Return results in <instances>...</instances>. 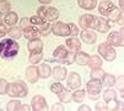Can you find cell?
<instances>
[{"label":"cell","mask_w":124,"mask_h":111,"mask_svg":"<svg viewBox=\"0 0 124 111\" xmlns=\"http://www.w3.org/2000/svg\"><path fill=\"white\" fill-rule=\"evenodd\" d=\"M20 51V45L14 38H4L0 42V57L3 59H11L16 57Z\"/></svg>","instance_id":"cell-1"},{"label":"cell","mask_w":124,"mask_h":111,"mask_svg":"<svg viewBox=\"0 0 124 111\" xmlns=\"http://www.w3.org/2000/svg\"><path fill=\"white\" fill-rule=\"evenodd\" d=\"M52 32L55 36H62V37H68V36H78L79 32V27L75 24H65L62 21L55 22L52 26Z\"/></svg>","instance_id":"cell-2"},{"label":"cell","mask_w":124,"mask_h":111,"mask_svg":"<svg viewBox=\"0 0 124 111\" xmlns=\"http://www.w3.org/2000/svg\"><path fill=\"white\" fill-rule=\"evenodd\" d=\"M28 88L27 84L22 80L15 82V83H8L6 85V94L12 98H25L27 96Z\"/></svg>","instance_id":"cell-3"},{"label":"cell","mask_w":124,"mask_h":111,"mask_svg":"<svg viewBox=\"0 0 124 111\" xmlns=\"http://www.w3.org/2000/svg\"><path fill=\"white\" fill-rule=\"evenodd\" d=\"M38 16H41L42 18H44L46 21H54L59 17V10L55 8H52L48 5H42L41 8H38L37 10Z\"/></svg>","instance_id":"cell-4"},{"label":"cell","mask_w":124,"mask_h":111,"mask_svg":"<svg viewBox=\"0 0 124 111\" xmlns=\"http://www.w3.org/2000/svg\"><path fill=\"white\" fill-rule=\"evenodd\" d=\"M98 53L101 54L102 58H104L106 61H108V62L114 61L116 57H117V52H116L114 47L111 46L108 42L100 43V46H98Z\"/></svg>","instance_id":"cell-5"},{"label":"cell","mask_w":124,"mask_h":111,"mask_svg":"<svg viewBox=\"0 0 124 111\" xmlns=\"http://www.w3.org/2000/svg\"><path fill=\"white\" fill-rule=\"evenodd\" d=\"M86 89H87V92H88V96L92 100H97L100 98V92H101V89H102L101 79L88 80L87 84H86Z\"/></svg>","instance_id":"cell-6"},{"label":"cell","mask_w":124,"mask_h":111,"mask_svg":"<svg viewBox=\"0 0 124 111\" xmlns=\"http://www.w3.org/2000/svg\"><path fill=\"white\" fill-rule=\"evenodd\" d=\"M92 28L97 30L101 33H107L111 28V25L108 24V21L103 17H95V21L92 25Z\"/></svg>","instance_id":"cell-7"},{"label":"cell","mask_w":124,"mask_h":111,"mask_svg":"<svg viewBox=\"0 0 124 111\" xmlns=\"http://www.w3.org/2000/svg\"><path fill=\"white\" fill-rule=\"evenodd\" d=\"M31 107L33 111H42V110H47V101L42 95H36L33 96L31 100Z\"/></svg>","instance_id":"cell-8"},{"label":"cell","mask_w":124,"mask_h":111,"mask_svg":"<svg viewBox=\"0 0 124 111\" xmlns=\"http://www.w3.org/2000/svg\"><path fill=\"white\" fill-rule=\"evenodd\" d=\"M107 42L113 46V47H123L124 46V40H123V35H120L117 31H113L108 33L107 36Z\"/></svg>","instance_id":"cell-9"},{"label":"cell","mask_w":124,"mask_h":111,"mask_svg":"<svg viewBox=\"0 0 124 111\" xmlns=\"http://www.w3.org/2000/svg\"><path fill=\"white\" fill-rule=\"evenodd\" d=\"M30 20H31V24H32L33 26H36V27L42 32V35H46L44 32L48 31V28H49V24L44 20V18H42L41 16L36 15V16H32Z\"/></svg>","instance_id":"cell-10"},{"label":"cell","mask_w":124,"mask_h":111,"mask_svg":"<svg viewBox=\"0 0 124 111\" xmlns=\"http://www.w3.org/2000/svg\"><path fill=\"white\" fill-rule=\"evenodd\" d=\"M80 37H81V41L85 42V43H87V45H93L97 41V35L93 31H91L90 28L82 30L80 32Z\"/></svg>","instance_id":"cell-11"},{"label":"cell","mask_w":124,"mask_h":111,"mask_svg":"<svg viewBox=\"0 0 124 111\" xmlns=\"http://www.w3.org/2000/svg\"><path fill=\"white\" fill-rule=\"evenodd\" d=\"M66 85L69 89H78L81 85V77L78 73L71 72L69 74V77L66 78Z\"/></svg>","instance_id":"cell-12"},{"label":"cell","mask_w":124,"mask_h":111,"mask_svg":"<svg viewBox=\"0 0 124 111\" xmlns=\"http://www.w3.org/2000/svg\"><path fill=\"white\" fill-rule=\"evenodd\" d=\"M114 8H116V5L111 1V0H103V1H101L100 5H98V12L103 16H108Z\"/></svg>","instance_id":"cell-13"},{"label":"cell","mask_w":124,"mask_h":111,"mask_svg":"<svg viewBox=\"0 0 124 111\" xmlns=\"http://www.w3.org/2000/svg\"><path fill=\"white\" fill-rule=\"evenodd\" d=\"M25 74H26V79H27L31 84L37 83V80H38V78H39V75H38V68L34 65V64L27 67Z\"/></svg>","instance_id":"cell-14"},{"label":"cell","mask_w":124,"mask_h":111,"mask_svg":"<svg viewBox=\"0 0 124 111\" xmlns=\"http://www.w3.org/2000/svg\"><path fill=\"white\" fill-rule=\"evenodd\" d=\"M95 17L93 15H90V14H86V15H82L80 18H79V26L85 30V28H92V25H93V21H95Z\"/></svg>","instance_id":"cell-15"},{"label":"cell","mask_w":124,"mask_h":111,"mask_svg":"<svg viewBox=\"0 0 124 111\" xmlns=\"http://www.w3.org/2000/svg\"><path fill=\"white\" fill-rule=\"evenodd\" d=\"M66 74H68L66 68H64L62 65H57V67H54V69L52 70V75L54 77V79L58 80V82H63L66 78Z\"/></svg>","instance_id":"cell-16"},{"label":"cell","mask_w":124,"mask_h":111,"mask_svg":"<svg viewBox=\"0 0 124 111\" xmlns=\"http://www.w3.org/2000/svg\"><path fill=\"white\" fill-rule=\"evenodd\" d=\"M27 49H28L30 52H42V51H43V42H42L39 38L28 40Z\"/></svg>","instance_id":"cell-17"},{"label":"cell","mask_w":124,"mask_h":111,"mask_svg":"<svg viewBox=\"0 0 124 111\" xmlns=\"http://www.w3.org/2000/svg\"><path fill=\"white\" fill-rule=\"evenodd\" d=\"M41 35V31L36 27V26H28L26 28H23V36L27 40H33V38H38Z\"/></svg>","instance_id":"cell-18"},{"label":"cell","mask_w":124,"mask_h":111,"mask_svg":"<svg viewBox=\"0 0 124 111\" xmlns=\"http://www.w3.org/2000/svg\"><path fill=\"white\" fill-rule=\"evenodd\" d=\"M66 48H69L71 52H78L81 49V42L76 38V37H70L65 41Z\"/></svg>","instance_id":"cell-19"},{"label":"cell","mask_w":124,"mask_h":111,"mask_svg":"<svg viewBox=\"0 0 124 111\" xmlns=\"http://www.w3.org/2000/svg\"><path fill=\"white\" fill-rule=\"evenodd\" d=\"M88 58H90V56H88L86 52L78 51L74 56V62L79 65H86L87 62H88Z\"/></svg>","instance_id":"cell-20"},{"label":"cell","mask_w":124,"mask_h":111,"mask_svg":"<svg viewBox=\"0 0 124 111\" xmlns=\"http://www.w3.org/2000/svg\"><path fill=\"white\" fill-rule=\"evenodd\" d=\"M116 77L113 74H109V73H104L103 77L101 78V83H102V86L104 88H111L116 84Z\"/></svg>","instance_id":"cell-21"},{"label":"cell","mask_w":124,"mask_h":111,"mask_svg":"<svg viewBox=\"0 0 124 111\" xmlns=\"http://www.w3.org/2000/svg\"><path fill=\"white\" fill-rule=\"evenodd\" d=\"M103 100H104V102L106 104H109L111 101H116V100H118V98H117V91L116 90H113V89H111V88H107L104 91H103Z\"/></svg>","instance_id":"cell-22"},{"label":"cell","mask_w":124,"mask_h":111,"mask_svg":"<svg viewBox=\"0 0 124 111\" xmlns=\"http://www.w3.org/2000/svg\"><path fill=\"white\" fill-rule=\"evenodd\" d=\"M38 75L42 79H47V78H49L52 75V68L49 67V64L43 63V64H41L38 67Z\"/></svg>","instance_id":"cell-23"},{"label":"cell","mask_w":124,"mask_h":111,"mask_svg":"<svg viewBox=\"0 0 124 111\" xmlns=\"http://www.w3.org/2000/svg\"><path fill=\"white\" fill-rule=\"evenodd\" d=\"M8 35L10 36V38H14V40H19L21 36H23V30L19 26H11L9 30H8Z\"/></svg>","instance_id":"cell-24"},{"label":"cell","mask_w":124,"mask_h":111,"mask_svg":"<svg viewBox=\"0 0 124 111\" xmlns=\"http://www.w3.org/2000/svg\"><path fill=\"white\" fill-rule=\"evenodd\" d=\"M17 20H19V16H17V14L14 12V11L6 12V15H5V17H4L5 25H8V26H10V27L14 26L15 24H17Z\"/></svg>","instance_id":"cell-25"},{"label":"cell","mask_w":124,"mask_h":111,"mask_svg":"<svg viewBox=\"0 0 124 111\" xmlns=\"http://www.w3.org/2000/svg\"><path fill=\"white\" fill-rule=\"evenodd\" d=\"M68 48L65 47V46H59V47H57L55 49H54V52H53V57H54L55 59H58L59 62L65 57V56L68 54Z\"/></svg>","instance_id":"cell-26"},{"label":"cell","mask_w":124,"mask_h":111,"mask_svg":"<svg viewBox=\"0 0 124 111\" xmlns=\"http://www.w3.org/2000/svg\"><path fill=\"white\" fill-rule=\"evenodd\" d=\"M88 67L91 69H96V68H101L102 67V59L100 56H91L88 58V62H87Z\"/></svg>","instance_id":"cell-27"},{"label":"cell","mask_w":124,"mask_h":111,"mask_svg":"<svg viewBox=\"0 0 124 111\" xmlns=\"http://www.w3.org/2000/svg\"><path fill=\"white\" fill-rule=\"evenodd\" d=\"M79 6L85 10H92L97 6V0H79Z\"/></svg>","instance_id":"cell-28"},{"label":"cell","mask_w":124,"mask_h":111,"mask_svg":"<svg viewBox=\"0 0 124 111\" xmlns=\"http://www.w3.org/2000/svg\"><path fill=\"white\" fill-rule=\"evenodd\" d=\"M123 18V12L120 10H118V8H114L112 10V12L108 15V20L111 22H118Z\"/></svg>","instance_id":"cell-29"},{"label":"cell","mask_w":124,"mask_h":111,"mask_svg":"<svg viewBox=\"0 0 124 111\" xmlns=\"http://www.w3.org/2000/svg\"><path fill=\"white\" fill-rule=\"evenodd\" d=\"M86 95V91L82 89H75V91L71 94V100H74L75 102H82Z\"/></svg>","instance_id":"cell-30"},{"label":"cell","mask_w":124,"mask_h":111,"mask_svg":"<svg viewBox=\"0 0 124 111\" xmlns=\"http://www.w3.org/2000/svg\"><path fill=\"white\" fill-rule=\"evenodd\" d=\"M43 59V53L42 52H30V57L28 61L32 64H37Z\"/></svg>","instance_id":"cell-31"},{"label":"cell","mask_w":124,"mask_h":111,"mask_svg":"<svg viewBox=\"0 0 124 111\" xmlns=\"http://www.w3.org/2000/svg\"><path fill=\"white\" fill-rule=\"evenodd\" d=\"M59 96V100L62 102H70L71 101V92L69 91V89H63V91L60 92V94H58Z\"/></svg>","instance_id":"cell-32"},{"label":"cell","mask_w":124,"mask_h":111,"mask_svg":"<svg viewBox=\"0 0 124 111\" xmlns=\"http://www.w3.org/2000/svg\"><path fill=\"white\" fill-rule=\"evenodd\" d=\"M8 111H19L21 110V102L20 100H10L6 105Z\"/></svg>","instance_id":"cell-33"},{"label":"cell","mask_w":124,"mask_h":111,"mask_svg":"<svg viewBox=\"0 0 124 111\" xmlns=\"http://www.w3.org/2000/svg\"><path fill=\"white\" fill-rule=\"evenodd\" d=\"M11 10V4L8 0H0V12L1 14H6Z\"/></svg>","instance_id":"cell-34"},{"label":"cell","mask_w":124,"mask_h":111,"mask_svg":"<svg viewBox=\"0 0 124 111\" xmlns=\"http://www.w3.org/2000/svg\"><path fill=\"white\" fill-rule=\"evenodd\" d=\"M104 72L101 69V68H96V69H92L91 73H90V77L91 79H101L103 77Z\"/></svg>","instance_id":"cell-35"},{"label":"cell","mask_w":124,"mask_h":111,"mask_svg":"<svg viewBox=\"0 0 124 111\" xmlns=\"http://www.w3.org/2000/svg\"><path fill=\"white\" fill-rule=\"evenodd\" d=\"M63 89H64V86L60 84V83H53L52 84V86H50V90H52V92H54V94H60V92L63 91Z\"/></svg>","instance_id":"cell-36"},{"label":"cell","mask_w":124,"mask_h":111,"mask_svg":"<svg viewBox=\"0 0 124 111\" xmlns=\"http://www.w3.org/2000/svg\"><path fill=\"white\" fill-rule=\"evenodd\" d=\"M74 56H75V53L68 52V54L65 56V57H64L60 62H62V63H65V64H71V63L74 62Z\"/></svg>","instance_id":"cell-37"},{"label":"cell","mask_w":124,"mask_h":111,"mask_svg":"<svg viewBox=\"0 0 124 111\" xmlns=\"http://www.w3.org/2000/svg\"><path fill=\"white\" fill-rule=\"evenodd\" d=\"M123 82H124V77H123V75H120V77H119L118 82L116 80V84H117V86L119 88V94H120V96H122V98L124 96V92H123V86H124V84H123Z\"/></svg>","instance_id":"cell-38"},{"label":"cell","mask_w":124,"mask_h":111,"mask_svg":"<svg viewBox=\"0 0 124 111\" xmlns=\"http://www.w3.org/2000/svg\"><path fill=\"white\" fill-rule=\"evenodd\" d=\"M30 24H31V20H30L28 17H22L21 20H20V27H21L22 30L26 28V27H28Z\"/></svg>","instance_id":"cell-39"},{"label":"cell","mask_w":124,"mask_h":111,"mask_svg":"<svg viewBox=\"0 0 124 111\" xmlns=\"http://www.w3.org/2000/svg\"><path fill=\"white\" fill-rule=\"evenodd\" d=\"M6 85H8V82L5 79H0V95L6 94Z\"/></svg>","instance_id":"cell-40"},{"label":"cell","mask_w":124,"mask_h":111,"mask_svg":"<svg viewBox=\"0 0 124 111\" xmlns=\"http://www.w3.org/2000/svg\"><path fill=\"white\" fill-rule=\"evenodd\" d=\"M5 35H8V28H6V25L0 22V37H4Z\"/></svg>","instance_id":"cell-41"},{"label":"cell","mask_w":124,"mask_h":111,"mask_svg":"<svg viewBox=\"0 0 124 111\" xmlns=\"http://www.w3.org/2000/svg\"><path fill=\"white\" fill-rule=\"evenodd\" d=\"M95 109H96V110H108V105H106V102H104V104L97 102L96 106H95Z\"/></svg>","instance_id":"cell-42"},{"label":"cell","mask_w":124,"mask_h":111,"mask_svg":"<svg viewBox=\"0 0 124 111\" xmlns=\"http://www.w3.org/2000/svg\"><path fill=\"white\" fill-rule=\"evenodd\" d=\"M52 110H53V111H55V110H60V111H63V110H64V106H63L62 104L57 102V104H54V105L52 106Z\"/></svg>","instance_id":"cell-43"},{"label":"cell","mask_w":124,"mask_h":111,"mask_svg":"<svg viewBox=\"0 0 124 111\" xmlns=\"http://www.w3.org/2000/svg\"><path fill=\"white\" fill-rule=\"evenodd\" d=\"M79 110H80V111H81V110H87V111H90L91 107L88 106V105H81V106H79Z\"/></svg>","instance_id":"cell-44"},{"label":"cell","mask_w":124,"mask_h":111,"mask_svg":"<svg viewBox=\"0 0 124 111\" xmlns=\"http://www.w3.org/2000/svg\"><path fill=\"white\" fill-rule=\"evenodd\" d=\"M38 1H39L41 4H43V5H48V4L52 3V0H38Z\"/></svg>","instance_id":"cell-45"},{"label":"cell","mask_w":124,"mask_h":111,"mask_svg":"<svg viewBox=\"0 0 124 111\" xmlns=\"http://www.w3.org/2000/svg\"><path fill=\"white\" fill-rule=\"evenodd\" d=\"M21 110H32V107L28 105H21Z\"/></svg>","instance_id":"cell-46"},{"label":"cell","mask_w":124,"mask_h":111,"mask_svg":"<svg viewBox=\"0 0 124 111\" xmlns=\"http://www.w3.org/2000/svg\"><path fill=\"white\" fill-rule=\"evenodd\" d=\"M119 8H120V11H122L123 8H124V0H119Z\"/></svg>","instance_id":"cell-47"},{"label":"cell","mask_w":124,"mask_h":111,"mask_svg":"<svg viewBox=\"0 0 124 111\" xmlns=\"http://www.w3.org/2000/svg\"><path fill=\"white\" fill-rule=\"evenodd\" d=\"M1 20H3V14L0 12V22H1Z\"/></svg>","instance_id":"cell-48"},{"label":"cell","mask_w":124,"mask_h":111,"mask_svg":"<svg viewBox=\"0 0 124 111\" xmlns=\"http://www.w3.org/2000/svg\"><path fill=\"white\" fill-rule=\"evenodd\" d=\"M0 110H1V109H0Z\"/></svg>","instance_id":"cell-49"}]
</instances>
